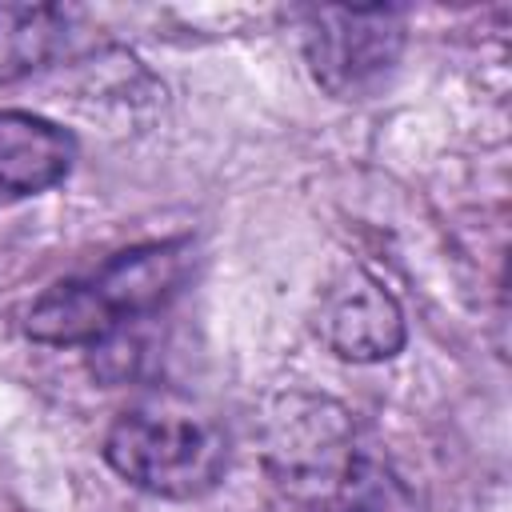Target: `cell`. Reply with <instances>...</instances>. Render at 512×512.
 <instances>
[{"label":"cell","mask_w":512,"mask_h":512,"mask_svg":"<svg viewBox=\"0 0 512 512\" xmlns=\"http://www.w3.org/2000/svg\"><path fill=\"white\" fill-rule=\"evenodd\" d=\"M192 268V240H148L108 256L100 268L40 292L24 316V332L52 348L112 340L124 324L164 308Z\"/></svg>","instance_id":"1"},{"label":"cell","mask_w":512,"mask_h":512,"mask_svg":"<svg viewBox=\"0 0 512 512\" xmlns=\"http://www.w3.org/2000/svg\"><path fill=\"white\" fill-rule=\"evenodd\" d=\"M104 460L120 480L164 500H196L228 472L224 428L180 400H144L124 408L108 436Z\"/></svg>","instance_id":"2"},{"label":"cell","mask_w":512,"mask_h":512,"mask_svg":"<svg viewBox=\"0 0 512 512\" xmlns=\"http://www.w3.org/2000/svg\"><path fill=\"white\" fill-rule=\"evenodd\" d=\"M272 484L308 512H328L352 468L368 452L352 412L316 392H284L268 404L260 428Z\"/></svg>","instance_id":"3"},{"label":"cell","mask_w":512,"mask_h":512,"mask_svg":"<svg viewBox=\"0 0 512 512\" xmlns=\"http://www.w3.org/2000/svg\"><path fill=\"white\" fill-rule=\"evenodd\" d=\"M312 80L336 100L372 96L404 52L400 8H308L300 20Z\"/></svg>","instance_id":"4"},{"label":"cell","mask_w":512,"mask_h":512,"mask_svg":"<svg viewBox=\"0 0 512 512\" xmlns=\"http://www.w3.org/2000/svg\"><path fill=\"white\" fill-rule=\"evenodd\" d=\"M316 336L352 364H380L404 348V312L396 296L364 268H340L316 304Z\"/></svg>","instance_id":"5"},{"label":"cell","mask_w":512,"mask_h":512,"mask_svg":"<svg viewBox=\"0 0 512 512\" xmlns=\"http://www.w3.org/2000/svg\"><path fill=\"white\" fill-rule=\"evenodd\" d=\"M76 160V140L60 124L0 108V208L56 188Z\"/></svg>","instance_id":"6"},{"label":"cell","mask_w":512,"mask_h":512,"mask_svg":"<svg viewBox=\"0 0 512 512\" xmlns=\"http://www.w3.org/2000/svg\"><path fill=\"white\" fill-rule=\"evenodd\" d=\"M72 8L56 4H0V84L48 68L72 40Z\"/></svg>","instance_id":"7"},{"label":"cell","mask_w":512,"mask_h":512,"mask_svg":"<svg viewBox=\"0 0 512 512\" xmlns=\"http://www.w3.org/2000/svg\"><path fill=\"white\" fill-rule=\"evenodd\" d=\"M328 512H420V504L416 492L404 484V476L368 444L348 484L328 504Z\"/></svg>","instance_id":"8"}]
</instances>
